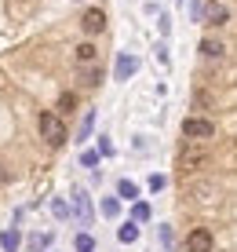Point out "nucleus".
I'll list each match as a JSON object with an SVG mask.
<instances>
[{"mask_svg": "<svg viewBox=\"0 0 237 252\" xmlns=\"http://www.w3.org/2000/svg\"><path fill=\"white\" fill-rule=\"evenodd\" d=\"M37 128H40V139H48L51 146H62L66 143V125L59 114H51V110H44L37 117Z\"/></svg>", "mask_w": 237, "mask_h": 252, "instance_id": "obj_1", "label": "nucleus"}, {"mask_svg": "<svg viewBox=\"0 0 237 252\" xmlns=\"http://www.w3.org/2000/svg\"><path fill=\"white\" fill-rule=\"evenodd\" d=\"M182 135L201 143V139H212L215 135V125H212V121H205V117H186V121H182Z\"/></svg>", "mask_w": 237, "mask_h": 252, "instance_id": "obj_2", "label": "nucleus"}, {"mask_svg": "<svg viewBox=\"0 0 237 252\" xmlns=\"http://www.w3.org/2000/svg\"><path fill=\"white\" fill-rule=\"evenodd\" d=\"M81 30L88 33V37L102 33V30H106V11H102V7H88V11L81 15Z\"/></svg>", "mask_w": 237, "mask_h": 252, "instance_id": "obj_3", "label": "nucleus"}, {"mask_svg": "<svg viewBox=\"0 0 237 252\" xmlns=\"http://www.w3.org/2000/svg\"><path fill=\"white\" fill-rule=\"evenodd\" d=\"M73 212H77V220H81V227H91V197H88L84 187L73 190Z\"/></svg>", "mask_w": 237, "mask_h": 252, "instance_id": "obj_4", "label": "nucleus"}, {"mask_svg": "<svg viewBox=\"0 0 237 252\" xmlns=\"http://www.w3.org/2000/svg\"><path fill=\"white\" fill-rule=\"evenodd\" d=\"M186 249H190V252H212V249H215V238H212L205 227H197V230H190Z\"/></svg>", "mask_w": 237, "mask_h": 252, "instance_id": "obj_5", "label": "nucleus"}, {"mask_svg": "<svg viewBox=\"0 0 237 252\" xmlns=\"http://www.w3.org/2000/svg\"><path fill=\"white\" fill-rule=\"evenodd\" d=\"M230 22V7L212 0V4H205V26H226Z\"/></svg>", "mask_w": 237, "mask_h": 252, "instance_id": "obj_6", "label": "nucleus"}, {"mask_svg": "<svg viewBox=\"0 0 237 252\" xmlns=\"http://www.w3.org/2000/svg\"><path fill=\"white\" fill-rule=\"evenodd\" d=\"M135 69H139V59L128 55V51H120V55H117V66H113V77H117V81H128Z\"/></svg>", "mask_w": 237, "mask_h": 252, "instance_id": "obj_7", "label": "nucleus"}, {"mask_svg": "<svg viewBox=\"0 0 237 252\" xmlns=\"http://www.w3.org/2000/svg\"><path fill=\"white\" fill-rule=\"evenodd\" d=\"M223 40H215V37H205V40H201V55H205L208 59V63H212V59H223Z\"/></svg>", "mask_w": 237, "mask_h": 252, "instance_id": "obj_8", "label": "nucleus"}, {"mask_svg": "<svg viewBox=\"0 0 237 252\" xmlns=\"http://www.w3.org/2000/svg\"><path fill=\"white\" fill-rule=\"evenodd\" d=\"M19 245H22V234H19V230H15V227H11V230H4V234H0V249H4V252H15V249H19Z\"/></svg>", "mask_w": 237, "mask_h": 252, "instance_id": "obj_9", "label": "nucleus"}, {"mask_svg": "<svg viewBox=\"0 0 237 252\" xmlns=\"http://www.w3.org/2000/svg\"><path fill=\"white\" fill-rule=\"evenodd\" d=\"M95 59H99V51H95V44H91V40H84V44L77 48V63H81V66H91Z\"/></svg>", "mask_w": 237, "mask_h": 252, "instance_id": "obj_10", "label": "nucleus"}, {"mask_svg": "<svg viewBox=\"0 0 237 252\" xmlns=\"http://www.w3.org/2000/svg\"><path fill=\"white\" fill-rule=\"evenodd\" d=\"M117 197H124V201H135V197H139V187L131 183V179H120V183H117Z\"/></svg>", "mask_w": 237, "mask_h": 252, "instance_id": "obj_11", "label": "nucleus"}, {"mask_svg": "<svg viewBox=\"0 0 237 252\" xmlns=\"http://www.w3.org/2000/svg\"><path fill=\"white\" fill-rule=\"evenodd\" d=\"M99 81H102V73H99L95 66H84V69H81V84H84V88H95Z\"/></svg>", "mask_w": 237, "mask_h": 252, "instance_id": "obj_12", "label": "nucleus"}, {"mask_svg": "<svg viewBox=\"0 0 237 252\" xmlns=\"http://www.w3.org/2000/svg\"><path fill=\"white\" fill-rule=\"evenodd\" d=\"M146 220H150V205L135 201V205H131V223H146Z\"/></svg>", "mask_w": 237, "mask_h": 252, "instance_id": "obj_13", "label": "nucleus"}, {"mask_svg": "<svg viewBox=\"0 0 237 252\" xmlns=\"http://www.w3.org/2000/svg\"><path fill=\"white\" fill-rule=\"evenodd\" d=\"M91 128H95V110H88L84 121H81V128H77V139H88V135H91Z\"/></svg>", "mask_w": 237, "mask_h": 252, "instance_id": "obj_14", "label": "nucleus"}, {"mask_svg": "<svg viewBox=\"0 0 237 252\" xmlns=\"http://www.w3.org/2000/svg\"><path fill=\"white\" fill-rule=\"evenodd\" d=\"M73 106H77V95H73V92L59 95V117H62V114H73Z\"/></svg>", "mask_w": 237, "mask_h": 252, "instance_id": "obj_15", "label": "nucleus"}, {"mask_svg": "<svg viewBox=\"0 0 237 252\" xmlns=\"http://www.w3.org/2000/svg\"><path fill=\"white\" fill-rule=\"evenodd\" d=\"M73 249H77V252H95V238H91V234H77Z\"/></svg>", "mask_w": 237, "mask_h": 252, "instance_id": "obj_16", "label": "nucleus"}, {"mask_svg": "<svg viewBox=\"0 0 237 252\" xmlns=\"http://www.w3.org/2000/svg\"><path fill=\"white\" fill-rule=\"evenodd\" d=\"M117 238H120V241H124V245H131V241H135V238H139V227H135V223H124V227H120V230H117Z\"/></svg>", "mask_w": 237, "mask_h": 252, "instance_id": "obj_17", "label": "nucleus"}, {"mask_svg": "<svg viewBox=\"0 0 237 252\" xmlns=\"http://www.w3.org/2000/svg\"><path fill=\"white\" fill-rule=\"evenodd\" d=\"M117 212H120V197H102V216H110V220H113Z\"/></svg>", "mask_w": 237, "mask_h": 252, "instance_id": "obj_18", "label": "nucleus"}, {"mask_svg": "<svg viewBox=\"0 0 237 252\" xmlns=\"http://www.w3.org/2000/svg\"><path fill=\"white\" fill-rule=\"evenodd\" d=\"M48 245H51V234H33V238H30V249H37V252L48 249Z\"/></svg>", "mask_w": 237, "mask_h": 252, "instance_id": "obj_19", "label": "nucleus"}, {"mask_svg": "<svg viewBox=\"0 0 237 252\" xmlns=\"http://www.w3.org/2000/svg\"><path fill=\"white\" fill-rule=\"evenodd\" d=\"M51 212H55L59 220H66V216H69V205L62 201V197H55V201H51Z\"/></svg>", "mask_w": 237, "mask_h": 252, "instance_id": "obj_20", "label": "nucleus"}, {"mask_svg": "<svg viewBox=\"0 0 237 252\" xmlns=\"http://www.w3.org/2000/svg\"><path fill=\"white\" fill-rule=\"evenodd\" d=\"M81 164H84V168H95V164H99V154H95V150H84V154H81Z\"/></svg>", "mask_w": 237, "mask_h": 252, "instance_id": "obj_21", "label": "nucleus"}, {"mask_svg": "<svg viewBox=\"0 0 237 252\" xmlns=\"http://www.w3.org/2000/svg\"><path fill=\"white\" fill-rule=\"evenodd\" d=\"M190 15H194V22H205V4L194 0V4H190Z\"/></svg>", "mask_w": 237, "mask_h": 252, "instance_id": "obj_22", "label": "nucleus"}, {"mask_svg": "<svg viewBox=\"0 0 237 252\" xmlns=\"http://www.w3.org/2000/svg\"><path fill=\"white\" fill-rule=\"evenodd\" d=\"M99 154H102V158H110V154H113V143L106 135H99Z\"/></svg>", "mask_w": 237, "mask_h": 252, "instance_id": "obj_23", "label": "nucleus"}, {"mask_svg": "<svg viewBox=\"0 0 237 252\" xmlns=\"http://www.w3.org/2000/svg\"><path fill=\"white\" fill-rule=\"evenodd\" d=\"M161 245H164V249H172V227H168V223L161 227Z\"/></svg>", "mask_w": 237, "mask_h": 252, "instance_id": "obj_24", "label": "nucleus"}, {"mask_svg": "<svg viewBox=\"0 0 237 252\" xmlns=\"http://www.w3.org/2000/svg\"><path fill=\"white\" fill-rule=\"evenodd\" d=\"M150 190L157 194V190H164V176H150Z\"/></svg>", "mask_w": 237, "mask_h": 252, "instance_id": "obj_25", "label": "nucleus"}, {"mask_svg": "<svg viewBox=\"0 0 237 252\" xmlns=\"http://www.w3.org/2000/svg\"><path fill=\"white\" fill-rule=\"evenodd\" d=\"M208 102H212V99H208V95H205V92H197V95H194V106H201V110H205V106H208Z\"/></svg>", "mask_w": 237, "mask_h": 252, "instance_id": "obj_26", "label": "nucleus"}, {"mask_svg": "<svg viewBox=\"0 0 237 252\" xmlns=\"http://www.w3.org/2000/svg\"><path fill=\"white\" fill-rule=\"evenodd\" d=\"M4 179H7V172H4V164H0V183H4Z\"/></svg>", "mask_w": 237, "mask_h": 252, "instance_id": "obj_27", "label": "nucleus"}]
</instances>
